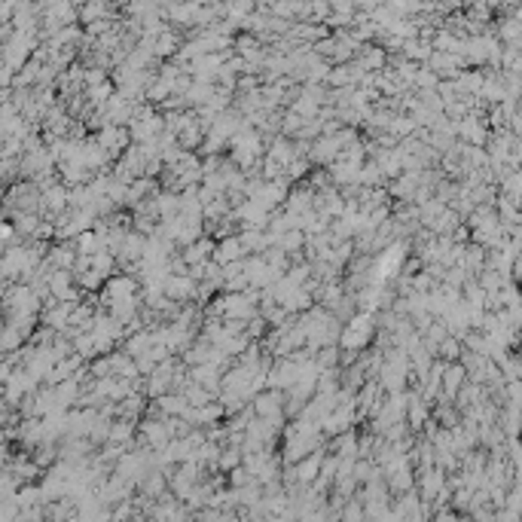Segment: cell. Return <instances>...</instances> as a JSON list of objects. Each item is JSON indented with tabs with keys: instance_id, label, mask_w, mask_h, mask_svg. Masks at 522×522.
<instances>
[{
	"instance_id": "cell-3",
	"label": "cell",
	"mask_w": 522,
	"mask_h": 522,
	"mask_svg": "<svg viewBox=\"0 0 522 522\" xmlns=\"http://www.w3.org/2000/svg\"><path fill=\"white\" fill-rule=\"evenodd\" d=\"M214 254H217V238H211V235L199 238L195 245H190V247H183V251H180L183 263H187L190 269H193V266H205V263H211Z\"/></svg>"
},
{
	"instance_id": "cell-6",
	"label": "cell",
	"mask_w": 522,
	"mask_h": 522,
	"mask_svg": "<svg viewBox=\"0 0 522 522\" xmlns=\"http://www.w3.org/2000/svg\"><path fill=\"white\" fill-rule=\"evenodd\" d=\"M73 245H77V254L80 257H98L101 251H107V245H104V238L98 235L95 230H89V232H83L80 238H73Z\"/></svg>"
},
{
	"instance_id": "cell-7",
	"label": "cell",
	"mask_w": 522,
	"mask_h": 522,
	"mask_svg": "<svg viewBox=\"0 0 522 522\" xmlns=\"http://www.w3.org/2000/svg\"><path fill=\"white\" fill-rule=\"evenodd\" d=\"M314 361H318L321 373H324V369H339V361H342V348H339V345H327V348H321Z\"/></svg>"
},
{
	"instance_id": "cell-10",
	"label": "cell",
	"mask_w": 522,
	"mask_h": 522,
	"mask_svg": "<svg viewBox=\"0 0 522 522\" xmlns=\"http://www.w3.org/2000/svg\"><path fill=\"white\" fill-rule=\"evenodd\" d=\"M431 73H434V71H428V68H425V71H419V77H416V86H434V83H437V80L431 77Z\"/></svg>"
},
{
	"instance_id": "cell-1",
	"label": "cell",
	"mask_w": 522,
	"mask_h": 522,
	"mask_svg": "<svg viewBox=\"0 0 522 522\" xmlns=\"http://www.w3.org/2000/svg\"><path fill=\"white\" fill-rule=\"evenodd\" d=\"M376 333H379V314L357 312L354 318L345 324L339 348H345V352H369V342L376 339Z\"/></svg>"
},
{
	"instance_id": "cell-2",
	"label": "cell",
	"mask_w": 522,
	"mask_h": 522,
	"mask_svg": "<svg viewBox=\"0 0 522 522\" xmlns=\"http://www.w3.org/2000/svg\"><path fill=\"white\" fill-rule=\"evenodd\" d=\"M46 263H49L52 269H64V272H73V269H77V263H80L77 245H73V242H52V247H49V257H46Z\"/></svg>"
},
{
	"instance_id": "cell-9",
	"label": "cell",
	"mask_w": 522,
	"mask_h": 522,
	"mask_svg": "<svg viewBox=\"0 0 522 522\" xmlns=\"http://www.w3.org/2000/svg\"><path fill=\"white\" fill-rule=\"evenodd\" d=\"M223 416H226L223 404H220V400H214V404H208V406L199 409V425H214V421H220Z\"/></svg>"
},
{
	"instance_id": "cell-5",
	"label": "cell",
	"mask_w": 522,
	"mask_h": 522,
	"mask_svg": "<svg viewBox=\"0 0 522 522\" xmlns=\"http://www.w3.org/2000/svg\"><path fill=\"white\" fill-rule=\"evenodd\" d=\"M153 406L162 412V416H171V419H178V416H183V412L190 409L187 397H183V394H178V391H171V394H165V397L153 400Z\"/></svg>"
},
{
	"instance_id": "cell-4",
	"label": "cell",
	"mask_w": 522,
	"mask_h": 522,
	"mask_svg": "<svg viewBox=\"0 0 522 522\" xmlns=\"http://www.w3.org/2000/svg\"><path fill=\"white\" fill-rule=\"evenodd\" d=\"M247 260V251L242 245V235H232V238H223V242H217V254H214V263L217 266H232V263H242Z\"/></svg>"
},
{
	"instance_id": "cell-8",
	"label": "cell",
	"mask_w": 522,
	"mask_h": 522,
	"mask_svg": "<svg viewBox=\"0 0 522 522\" xmlns=\"http://www.w3.org/2000/svg\"><path fill=\"white\" fill-rule=\"evenodd\" d=\"M140 431H144V437H150V443H156V446L165 443V437L171 434L168 431V421H153V419L144 421V425H140Z\"/></svg>"
}]
</instances>
